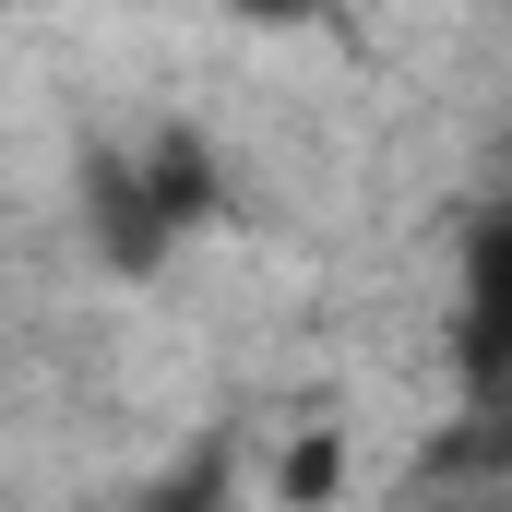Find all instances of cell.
I'll return each mask as SVG.
<instances>
[{"label": "cell", "instance_id": "obj_1", "mask_svg": "<svg viewBox=\"0 0 512 512\" xmlns=\"http://www.w3.org/2000/svg\"><path fill=\"white\" fill-rule=\"evenodd\" d=\"M227 215V167L191 120H143V131H108L84 155V239L108 274H167L203 227Z\"/></svg>", "mask_w": 512, "mask_h": 512}, {"label": "cell", "instance_id": "obj_2", "mask_svg": "<svg viewBox=\"0 0 512 512\" xmlns=\"http://www.w3.org/2000/svg\"><path fill=\"white\" fill-rule=\"evenodd\" d=\"M453 346H465L477 382L512 370V215H489V227L465 239V322H453Z\"/></svg>", "mask_w": 512, "mask_h": 512}, {"label": "cell", "instance_id": "obj_3", "mask_svg": "<svg viewBox=\"0 0 512 512\" xmlns=\"http://www.w3.org/2000/svg\"><path fill=\"white\" fill-rule=\"evenodd\" d=\"M334 477H346V453H334V429H310V441L274 465V501H286V512H322V501H334Z\"/></svg>", "mask_w": 512, "mask_h": 512}, {"label": "cell", "instance_id": "obj_4", "mask_svg": "<svg viewBox=\"0 0 512 512\" xmlns=\"http://www.w3.org/2000/svg\"><path fill=\"white\" fill-rule=\"evenodd\" d=\"M203 12H227L251 36H322V24H346V0H203Z\"/></svg>", "mask_w": 512, "mask_h": 512}, {"label": "cell", "instance_id": "obj_5", "mask_svg": "<svg viewBox=\"0 0 512 512\" xmlns=\"http://www.w3.org/2000/svg\"><path fill=\"white\" fill-rule=\"evenodd\" d=\"M453 512H501V501H453Z\"/></svg>", "mask_w": 512, "mask_h": 512}]
</instances>
